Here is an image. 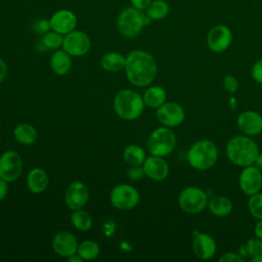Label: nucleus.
<instances>
[{
  "instance_id": "28",
  "label": "nucleus",
  "mask_w": 262,
  "mask_h": 262,
  "mask_svg": "<svg viewBox=\"0 0 262 262\" xmlns=\"http://www.w3.org/2000/svg\"><path fill=\"white\" fill-rule=\"evenodd\" d=\"M100 253V248L97 243L94 241H84L78 246L77 254L82 260H93Z\"/></svg>"
},
{
  "instance_id": "14",
  "label": "nucleus",
  "mask_w": 262,
  "mask_h": 262,
  "mask_svg": "<svg viewBox=\"0 0 262 262\" xmlns=\"http://www.w3.org/2000/svg\"><path fill=\"white\" fill-rule=\"evenodd\" d=\"M236 126L242 134L258 136L262 133V115L253 110L243 111L236 118Z\"/></svg>"
},
{
  "instance_id": "34",
  "label": "nucleus",
  "mask_w": 262,
  "mask_h": 262,
  "mask_svg": "<svg viewBox=\"0 0 262 262\" xmlns=\"http://www.w3.org/2000/svg\"><path fill=\"white\" fill-rule=\"evenodd\" d=\"M33 30H34V32H35L36 34L44 35L45 33H47L48 31L51 30L49 19H45V18L37 19V20L34 23V25H33Z\"/></svg>"
},
{
  "instance_id": "37",
  "label": "nucleus",
  "mask_w": 262,
  "mask_h": 262,
  "mask_svg": "<svg viewBox=\"0 0 262 262\" xmlns=\"http://www.w3.org/2000/svg\"><path fill=\"white\" fill-rule=\"evenodd\" d=\"M144 171H143V168H142V165L141 166H131V168L128 170L127 172V176L133 180V181H137V180H140L143 176H144Z\"/></svg>"
},
{
  "instance_id": "40",
  "label": "nucleus",
  "mask_w": 262,
  "mask_h": 262,
  "mask_svg": "<svg viewBox=\"0 0 262 262\" xmlns=\"http://www.w3.org/2000/svg\"><path fill=\"white\" fill-rule=\"evenodd\" d=\"M7 64L6 62L0 58V83L5 79L6 75H7Z\"/></svg>"
},
{
  "instance_id": "26",
  "label": "nucleus",
  "mask_w": 262,
  "mask_h": 262,
  "mask_svg": "<svg viewBox=\"0 0 262 262\" xmlns=\"http://www.w3.org/2000/svg\"><path fill=\"white\" fill-rule=\"evenodd\" d=\"M123 157L130 166H141L146 159L144 149L137 144L127 145L123 151Z\"/></svg>"
},
{
  "instance_id": "44",
  "label": "nucleus",
  "mask_w": 262,
  "mask_h": 262,
  "mask_svg": "<svg viewBox=\"0 0 262 262\" xmlns=\"http://www.w3.org/2000/svg\"><path fill=\"white\" fill-rule=\"evenodd\" d=\"M251 261H252V262H262V254L251 258Z\"/></svg>"
},
{
  "instance_id": "15",
  "label": "nucleus",
  "mask_w": 262,
  "mask_h": 262,
  "mask_svg": "<svg viewBox=\"0 0 262 262\" xmlns=\"http://www.w3.org/2000/svg\"><path fill=\"white\" fill-rule=\"evenodd\" d=\"M192 252L201 260H210L217 252L215 238L209 233L193 231Z\"/></svg>"
},
{
  "instance_id": "23",
  "label": "nucleus",
  "mask_w": 262,
  "mask_h": 262,
  "mask_svg": "<svg viewBox=\"0 0 262 262\" xmlns=\"http://www.w3.org/2000/svg\"><path fill=\"white\" fill-rule=\"evenodd\" d=\"M143 101L146 106L150 108H158L167 100L166 90L158 85L148 87L143 94Z\"/></svg>"
},
{
  "instance_id": "38",
  "label": "nucleus",
  "mask_w": 262,
  "mask_h": 262,
  "mask_svg": "<svg viewBox=\"0 0 262 262\" xmlns=\"http://www.w3.org/2000/svg\"><path fill=\"white\" fill-rule=\"evenodd\" d=\"M151 1L152 0H130V3H131V6L137 8L139 10L145 11V9L149 6Z\"/></svg>"
},
{
  "instance_id": "1",
  "label": "nucleus",
  "mask_w": 262,
  "mask_h": 262,
  "mask_svg": "<svg viewBox=\"0 0 262 262\" xmlns=\"http://www.w3.org/2000/svg\"><path fill=\"white\" fill-rule=\"evenodd\" d=\"M124 69L129 82L137 87L149 85L158 74L156 58L149 52L139 49L129 52Z\"/></svg>"
},
{
  "instance_id": "19",
  "label": "nucleus",
  "mask_w": 262,
  "mask_h": 262,
  "mask_svg": "<svg viewBox=\"0 0 262 262\" xmlns=\"http://www.w3.org/2000/svg\"><path fill=\"white\" fill-rule=\"evenodd\" d=\"M78 241L74 234L69 231L57 232L52 239L53 251L61 257H70L77 253Z\"/></svg>"
},
{
  "instance_id": "22",
  "label": "nucleus",
  "mask_w": 262,
  "mask_h": 262,
  "mask_svg": "<svg viewBox=\"0 0 262 262\" xmlns=\"http://www.w3.org/2000/svg\"><path fill=\"white\" fill-rule=\"evenodd\" d=\"M72 67L71 55L63 49L55 50L50 56V68L56 75H66Z\"/></svg>"
},
{
  "instance_id": "5",
  "label": "nucleus",
  "mask_w": 262,
  "mask_h": 262,
  "mask_svg": "<svg viewBox=\"0 0 262 262\" xmlns=\"http://www.w3.org/2000/svg\"><path fill=\"white\" fill-rule=\"evenodd\" d=\"M145 103L143 97L131 89L120 90L114 98L116 114L123 120H135L142 114Z\"/></svg>"
},
{
  "instance_id": "16",
  "label": "nucleus",
  "mask_w": 262,
  "mask_h": 262,
  "mask_svg": "<svg viewBox=\"0 0 262 262\" xmlns=\"http://www.w3.org/2000/svg\"><path fill=\"white\" fill-rule=\"evenodd\" d=\"M49 21L51 30L64 36L76 30L78 25V17L72 10L62 8L53 12L49 18Z\"/></svg>"
},
{
  "instance_id": "2",
  "label": "nucleus",
  "mask_w": 262,
  "mask_h": 262,
  "mask_svg": "<svg viewBox=\"0 0 262 262\" xmlns=\"http://www.w3.org/2000/svg\"><path fill=\"white\" fill-rule=\"evenodd\" d=\"M259 152L257 142L253 137L245 134L231 137L225 146V155L228 161L241 168L254 165Z\"/></svg>"
},
{
  "instance_id": "24",
  "label": "nucleus",
  "mask_w": 262,
  "mask_h": 262,
  "mask_svg": "<svg viewBox=\"0 0 262 262\" xmlns=\"http://www.w3.org/2000/svg\"><path fill=\"white\" fill-rule=\"evenodd\" d=\"M13 136L18 143L29 145L34 143L37 140L38 133L35 127H33L32 125L27 123H21L14 128Z\"/></svg>"
},
{
  "instance_id": "25",
  "label": "nucleus",
  "mask_w": 262,
  "mask_h": 262,
  "mask_svg": "<svg viewBox=\"0 0 262 262\" xmlns=\"http://www.w3.org/2000/svg\"><path fill=\"white\" fill-rule=\"evenodd\" d=\"M126 56L119 52L105 53L100 59V66L107 72H118L125 68Z\"/></svg>"
},
{
  "instance_id": "13",
  "label": "nucleus",
  "mask_w": 262,
  "mask_h": 262,
  "mask_svg": "<svg viewBox=\"0 0 262 262\" xmlns=\"http://www.w3.org/2000/svg\"><path fill=\"white\" fill-rule=\"evenodd\" d=\"M238 186L242 192L248 196L259 192L262 188V172L255 165L242 168Z\"/></svg>"
},
{
  "instance_id": "29",
  "label": "nucleus",
  "mask_w": 262,
  "mask_h": 262,
  "mask_svg": "<svg viewBox=\"0 0 262 262\" xmlns=\"http://www.w3.org/2000/svg\"><path fill=\"white\" fill-rule=\"evenodd\" d=\"M71 221L73 226L80 231H87L92 226L91 216L82 209L75 210L71 215Z\"/></svg>"
},
{
  "instance_id": "4",
  "label": "nucleus",
  "mask_w": 262,
  "mask_h": 262,
  "mask_svg": "<svg viewBox=\"0 0 262 262\" xmlns=\"http://www.w3.org/2000/svg\"><path fill=\"white\" fill-rule=\"evenodd\" d=\"M151 19L145 11L139 10L133 6L125 7L117 17L118 31L126 38H135L144 27L150 25Z\"/></svg>"
},
{
  "instance_id": "42",
  "label": "nucleus",
  "mask_w": 262,
  "mask_h": 262,
  "mask_svg": "<svg viewBox=\"0 0 262 262\" xmlns=\"http://www.w3.org/2000/svg\"><path fill=\"white\" fill-rule=\"evenodd\" d=\"M254 165L262 172V152H259L256 160H255V163Z\"/></svg>"
},
{
  "instance_id": "3",
  "label": "nucleus",
  "mask_w": 262,
  "mask_h": 262,
  "mask_svg": "<svg viewBox=\"0 0 262 262\" xmlns=\"http://www.w3.org/2000/svg\"><path fill=\"white\" fill-rule=\"evenodd\" d=\"M218 155V147L212 140L200 139L189 146L186 152V160L191 168L205 171L215 166Z\"/></svg>"
},
{
  "instance_id": "20",
  "label": "nucleus",
  "mask_w": 262,
  "mask_h": 262,
  "mask_svg": "<svg viewBox=\"0 0 262 262\" xmlns=\"http://www.w3.org/2000/svg\"><path fill=\"white\" fill-rule=\"evenodd\" d=\"M207 208L212 215L218 218H224L231 214L233 205L231 200L226 195L216 194L209 199Z\"/></svg>"
},
{
  "instance_id": "21",
  "label": "nucleus",
  "mask_w": 262,
  "mask_h": 262,
  "mask_svg": "<svg viewBox=\"0 0 262 262\" xmlns=\"http://www.w3.org/2000/svg\"><path fill=\"white\" fill-rule=\"evenodd\" d=\"M48 175L42 168L32 169L27 176V186L33 193H41L48 186Z\"/></svg>"
},
{
  "instance_id": "35",
  "label": "nucleus",
  "mask_w": 262,
  "mask_h": 262,
  "mask_svg": "<svg viewBox=\"0 0 262 262\" xmlns=\"http://www.w3.org/2000/svg\"><path fill=\"white\" fill-rule=\"evenodd\" d=\"M251 76L256 83L262 85V58L258 59L253 64L251 69Z\"/></svg>"
},
{
  "instance_id": "6",
  "label": "nucleus",
  "mask_w": 262,
  "mask_h": 262,
  "mask_svg": "<svg viewBox=\"0 0 262 262\" xmlns=\"http://www.w3.org/2000/svg\"><path fill=\"white\" fill-rule=\"evenodd\" d=\"M176 142V135L172 131V128L161 126L149 134L147 148L150 155L165 158L175 149Z\"/></svg>"
},
{
  "instance_id": "31",
  "label": "nucleus",
  "mask_w": 262,
  "mask_h": 262,
  "mask_svg": "<svg viewBox=\"0 0 262 262\" xmlns=\"http://www.w3.org/2000/svg\"><path fill=\"white\" fill-rule=\"evenodd\" d=\"M248 210L256 220L262 219V192L259 191L249 196Z\"/></svg>"
},
{
  "instance_id": "7",
  "label": "nucleus",
  "mask_w": 262,
  "mask_h": 262,
  "mask_svg": "<svg viewBox=\"0 0 262 262\" xmlns=\"http://www.w3.org/2000/svg\"><path fill=\"white\" fill-rule=\"evenodd\" d=\"M209 196L207 192L194 185L184 187L178 194V206L179 208L191 215L200 214L205 211L208 207Z\"/></svg>"
},
{
  "instance_id": "17",
  "label": "nucleus",
  "mask_w": 262,
  "mask_h": 262,
  "mask_svg": "<svg viewBox=\"0 0 262 262\" xmlns=\"http://www.w3.org/2000/svg\"><path fill=\"white\" fill-rule=\"evenodd\" d=\"M88 199H89L88 188L86 184H84L81 181L72 182L68 186L64 193L66 204L73 211L79 210L85 207V205L88 202Z\"/></svg>"
},
{
  "instance_id": "27",
  "label": "nucleus",
  "mask_w": 262,
  "mask_h": 262,
  "mask_svg": "<svg viewBox=\"0 0 262 262\" xmlns=\"http://www.w3.org/2000/svg\"><path fill=\"white\" fill-rule=\"evenodd\" d=\"M170 11V6L165 0H152L145 9V13L151 20H161L165 18Z\"/></svg>"
},
{
  "instance_id": "43",
  "label": "nucleus",
  "mask_w": 262,
  "mask_h": 262,
  "mask_svg": "<svg viewBox=\"0 0 262 262\" xmlns=\"http://www.w3.org/2000/svg\"><path fill=\"white\" fill-rule=\"evenodd\" d=\"M68 261H69V262H82L83 260H82V259L79 257V255L76 253V254H74V255L68 257Z\"/></svg>"
},
{
  "instance_id": "10",
  "label": "nucleus",
  "mask_w": 262,
  "mask_h": 262,
  "mask_svg": "<svg viewBox=\"0 0 262 262\" xmlns=\"http://www.w3.org/2000/svg\"><path fill=\"white\" fill-rule=\"evenodd\" d=\"M23 161L14 150H6L0 156V178L6 182L15 181L21 174Z\"/></svg>"
},
{
  "instance_id": "32",
  "label": "nucleus",
  "mask_w": 262,
  "mask_h": 262,
  "mask_svg": "<svg viewBox=\"0 0 262 262\" xmlns=\"http://www.w3.org/2000/svg\"><path fill=\"white\" fill-rule=\"evenodd\" d=\"M244 247L246 249L247 256H250L251 258L262 254V239L258 237H253L248 239V242Z\"/></svg>"
},
{
  "instance_id": "41",
  "label": "nucleus",
  "mask_w": 262,
  "mask_h": 262,
  "mask_svg": "<svg viewBox=\"0 0 262 262\" xmlns=\"http://www.w3.org/2000/svg\"><path fill=\"white\" fill-rule=\"evenodd\" d=\"M254 233L256 237L262 239V219L257 220V223L254 226Z\"/></svg>"
},
{
  "instance_id": "11",
  "label": "nucleus",
  "mask_w": 262,
  "mask_h": 262,
  "mask_svg": "<svg viewBox=\"0 0 262 262\" xmlns=\"http://www.w3.org/2000/svg\"><path fill=\"white\" fill-rule=\"evenodd\" d=\"M91 47L89 36L80 30H74L63 36L62 49L71 56H83Z\"/></svg>"
},
{
  "instance_id": "33",
  "label": "nucleus",
  "mask_w": 262,
  "mask_h": 262,
  "mask_svg": "<svg viewBox=\"0 0 262 262\" xmlns=\"http://www.w3.org/2000/svg\"><path fill=\"white\" fill-rule=\"evenodd\" d=\"M224 90L228 94H234L238 90V81L232 75H226L223 79Z\"/></svg>"
},
{
  "instance_id": "8",
  "label": "nucleus",
  "mask_w": 262,
  "mask_h": 262,
  "mask_svg": "<svg viewBox=\"0 0 262 262\" xmlns=\"http://www.w3.org/2000/svg\"><path fill=\"white\" fill-rule=\"evenodd\" d=\"M110 200L115 208L119 210H130L138 204L139 192L130 184H119L112 189Z\"/></svg>"
},
{
  "instance_id": "36",
  "label": "nucleus",
  "mask_w": 262,
  "mask_h": 262,
  "mask_svg": "<svg viewBox=\"0 0 262 262\" xmlns=\"http://www.w3.org/2000/svg\"><path fill=\"white\" fill-rule=\"evenodd\" d=\"M244 257L238 252H225L219 257L220 262H243Z\"/></svg>"
},
{
  "instance_id": "12",
  "label": "nucleus",
  "mask_w": 262,
  "mask_h": 262,
  "mask_svg": "<svg viewBox=\"0 0 262 262\" xmlns=\"http://www.w3.org/2000/svg\"><path fill=\"white\" fill-rule=\"evenodd\" d=\"M232 32L225 25H217L210 29L207 35V45L212 52L221 53L227 50L232 43Z\"/></svg>"
},
{
  "instance_id": "18",
  "label": "nucleus",
  "mask_w": 262,
  "mask_h": 262,
  "mask_svg": "<svg viewBox=\"0 0 262 262\" xmlns=\"http://www.w3.org/2000/svg\"><path fill=\"white\" fill-rule=\"evenodd\" d=\"M142 168L145 176L155 180V181H163L169 175V165L164 157L150 155L146 157L142 164Z\"/></svg>"
},
{
  "instance_id": "30",
  "label": "nucleus",
  "mask_w": 262,
  "mask_h": 262,
  "mask_svg": "<svg viewBox=\"0 0 262 262\" xmlns=\"http://www.w3.org/2000/svg\"><path fill=\"white\" fill-rule=\"evenodd\" d=\"M62 43H63V35L53 30H50L44 35H42L41 44L47 49L57 50L60 47H62Z\"/></svg>"
},
{
  "instance_id": "9",
  "label": "nucleus",
  "mask_w": 262,
  "mask_h": 262,
  "mask_svg": "<svg viewBox=\"0 0 262 262\" xmlns=\"http://www.w3.org/2000/svg\"><path fill=\"white\" fill-rule=\"evenodd\" d=\"M157 120L162 126L175 128L180 126L185 119L184 108L177 102L166 101L157 108Z\"/></svg>"
},
{
  "instance_id": "39",
  "label": "nucleus",
  "mask_w": 262,
  "mask_h": 262,
  "mask_svg": "<svg viewBox=\"0 0 262 262\" xmlns=\"http://www.w3.org/2000/svg\"><path fill=\"white\" fill-rule=\"evenodd\" d=\"M8 182H6L5 180L0 178V201H2L8 192Z\"/></svg>"
}]
</instances>
